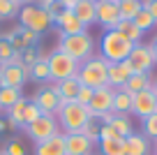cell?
Segmentation results:
<instances>
[{
  "instance_id": "e575fe53",
  "label": "cell",
  "mask_w": 157,
  "mask_h": 155,
  "mask_svg": "<svg viewBox=\"0 0 157 155\" xmlns=\"http://www.w3.org/2000/svg\"><path fill=\"white\" fill-rule=\"evenodd\" d=\"M39 116H42L39 107L35 104V102H30V100H28V104H25V111H23V127H25V125H30V123H35Z\"/></svg>"
},
{
  "instance_id": "484cf974",
  "label": "cell",
  "mask_w": 157,
  "mask_h": 155,
  "mask_svg": "<svg viewBox=\"0 0 157 155\" xmlns=\"http://www.w3.org/2000/svg\"><path fill=\"white\" fill-rule=\"evenodd\" d=\"M152 81H150V74H132V77L127 79V83H125V90L132 93V95H136V93L146 90V88H150Z\"/></svg>"
},
{
  "instance_id": "c3c4849f",
  "label": "cell",
  "mask_w": 157,
  "mask_h": 155,
  "mask_svg": "<svg viewBox=\"0 0 157 155\" xmlns=\"http://www.w3.org/2000/svg\"><path fill=\"white\" fill-rule=\"evenodd\" d=\"M152 88H155V90H157V79H155V81H152Z\"/></svg>"
},
{
  "instance_id": "e0dca14e",
  "label": "cell",
  "mask_w": 157,
  "mask_h": 155,
  "mask_svg": "<svg viewBox=\"0 0 157 155\" xmlns=\"http://www.w3.org/2000/svg\"><path fill=\"white\" fill-rule=\"evenodd\" d=\"M33 155H67L65 153V134L58 132V134L49 137V139L35 144V153Z\"/></svg>"
},
{
  "instance_id": "836d02e7",
  "label": "cell",
  "mask_w": 157,
  "mask_h": 155,
  "mask_svg": "<svg viewBox=\"0 0 157 155\" xmlns=\"http://www.w3.org/2000/svg\"><path fill=\"white\" fill-rule=\"evenodd\" d=\"M141 123H143V137L146 139H157V113L143 118Z\"/></svg>"
},
{
  "instance_id": "d590c367",
  "label": "cell",
  "mask_w": 157,
  "mask_h": 155,
  "mask_svg": "<svg viewBox=\"0 0 157 155\" xmlns=\"http://www.w3.org/2000/svg\"><path fill=\"white\" fill-rule=\"evenodd\" d=\"M5 153H7V155H25V146H23V141L12 139L10 144L5 146Z\"/></svg>"
},
{
  "instance_id": "9c48e42d",
  "label": "cell",
  "mask_w": 157,
  "mask_h": 155,
  "mask_svg": "<svg viewBox=\"0 0 157 155\" xmlns=\"http://www.w3.org/2000/svg\"><path fill=\"white\" fill-rule=\"evenodd\" d=\"M23 132L35 141V144H39V141H44V139H49V137L58 134L60 130H58V121H56V116H46V113H42L35 123L25 125Z\"/></svg>"
},
{
  "instance_id": "7a4b0ae2",
  "label": "cell",
  "mask_w": 157,
  "mask_h": 155,
  "mask_svg": "<svg viewBox=\"0 0 157 155\" xmlns=\"http://www.w3.org/2000/svg\"><path fill=\"white\" fill-rule=\"evenodd\" d=\"M132 49H134V42H129L116 28L104 30L102 39H99V56L106 63H123V60H127V56L132 54Z\"/></svg>"
},
{
  "instance_id": "d4e9b609",
  "label": "cell",
  "mask_w": 157,
  "mask_h": 155,
  "mask_svg": "<svg viewBox=\"0 0 157 155\" xmlns=\"http://www.w3.org/2000/svg\"><path fill=\"white\" fill-rule=\"evenodd\" d=\"M99 155H125V139L113 137V139H102L97 144Z\"/></svg>"
},
{
  "instance_id": "60d3db41",
  "label": "cell",
  "mask_w": 157,
  "mask_h": 155,
  "mask_svg": "<svg viewBox=\"0 0 157 155\" xmlns=\"http://www.w3.org/2000/svg\"><path fill=\"white\" fill-rule=\"evenodd\" d=\"M7 65H10V67H23V54H21V51H14L12 58L7 60Z\"/></svg>"
},
{
  "instance_id": "7402d4cb",
  "label": "cell",
  "mask_w": 157,
  "mask_h": 155,
  "mask_svg": "<svg viewBox=\"0 0 157 155\" xmlns=\"http://www.w3.org/2000/svg\"><path fill=\"white\" fill-rule=\"evenodd\" d=\"M132 100H134V95H132V93H127L125 88L113 90V111L120 113V116L132 113Z\"/></svg>"
},
{
  "instance_id": "f1b7e54d",
  "label": "cell",
  "mask_w": 157,
  "mask_h": 155,
  "mask_svg": "<svg viewBox=\"0 0 157 155\" xmlns=\"http://www.w3.org/2000/svg\"><path fill=\"white\" fill-rule=\"evenodd\" d=\"M21 90H14V88H0V111H7L12 104L21 100Z\"/></svg>"
},
{
  "instance_id": "bcb514c9",
  "label": "cell",
  "mask_w": 157,
  "mask_h": 155,
  "mask_svg": "<svg viewBox=\"0 0 157 155\" xmlns=\"http://www.w3.org/2000/svg\"><path fill=\"white\" fill-rule=\"evenodd\" d=\"M19 5H30V2H35V0H16Z\"/></svg>"
},
{
  "instance_id": "681fc988",
  "label": "cell",
  "mask_w": 157,
  "mask_h": 155,
  "mask_svg": "<svg viewBox=\"0 0 157 155\" xmlns=\"http://www.w3.org/2000/svg\"><path fill=\"white\" fill-rule=\"evenodd\" d=\"M152 150H155V155H157V139H155V148H152Z\"/></svg>"
},
{
  "instance_id": "7bdbcfd3",
  "label": "cell",
  "mask_w": 157,
  "mask_h": 155,
  "mask_svg": "<svg viewBox=\"0 0 157 155\" xmlns=\"http://www.w3.org/2000/svg\"><path fill=\"white\" fill-rule=\"evenodd\" d=\"M58 2H60V5H63V7H65V10H72V7L76 5L78 0H58Z\"/></svg>"
},
{
  "instance_id": "6da1fadb",
  "label": "cell",
  "mask_w": 157,
  "mask_h": 155,
  "mask_svg": "<svg viewBox=\"0 0 157 155\" xmlns=\"http://www.w3.org/2000/svg\"><path fill=\"white\" fill-rule=\"evenodd\" d=\"M56 121L63 134H74V132H81L83 125L88 121H93V113L88 107L78 104V102H63L56 113Z\"/></svg>"
},
{
  "instance_id": "8d00e7d4",
  "label": "cell",
  "mask_w": 157,
  "mask_h": 155,
  "mask_svg": "<svg viewBox=\"0 0 157 155\" xmlns=\"http://www.w3.org/2000/svg\"><path fill=\"white\" fill-rule=\"evenodd\" d=\"M12 54H14V49H12V44H10V39L5 37V35H0V58L5 60H10L12 58Z\"/></svg>"
},
{
  "instance_id": "cb8c5ba5",
  "label": "cell",
  "mask_w": 157,
  "mask_h": 155,
  "mask_svg": "<svg viewBox=\"0 0 157 155\" xmlns=\"http://www.w3.org/2000/svg\"><path fill=\"white\" fill-rule=\"evenodd\" d=\"M25 104H28V100H25V97H21L16 104H12V107L7 109V127H12V130L23 127V111H25Z\"/></svg>"
},
{
  "instance_id": "7dc6e473",
  "label": "cell",
  "mask_w": 157,
  "mask_h": 155,
  "mask_svg": "<svg viewBox=\"0 0 157 155\" xmlns=\"http://www.w3.org/2000/svg\"><path fill=\"white\" fill-rule=\"evenodd\" d=\"M7 67V63H5V60H2V58H0V72H2V70H5Z\"/></svg>"
},
{
  "instance_id": "2e32d148",
  "label": "cell",
  "mask_w": 157,
  "mask_h": 155,
  "mask_svg": "<svg viewBox=\"0 0 157 155\" xmlns=\"http://www.w3.org/2000/svg\"><path fill=\"white\" fill-rule=\"evenodd\" d=\"M93 150H95V146L90 144L81 132L65 134V153L67 155H95Z\"/></svg>"
},
{
  "instance_id": "ab89813d",
  "label": "cell",
  "mask_w": 157,
  "mask_h": 155,
  "mask_svg": "<svg viewBox=\"0 0 157 155\" xmlns=\"http://www.w3.org/2000/svg\"><path fill=\"white\" fill-rule=\"evenodd\" d=\"M141 5L146 12H150V16L157 21V0H141Z\"/></svg>"
},
{
  "instance_id": "4fadbf2b",
  "label": "cell",
  "mask_w": 157,
  "mask_h": 155,
  "mask_svg": "<svg viewBox=\"0 0 157 155\" xmlns=\"http://www.w3.org/2000/svg\"><path fill=\"white\" fill-rule=\"evenodd\" d=\"M88 109L93 113V121L99 118L102 113H106V111H113V88H109V86L97 88L93 93V100H90Z\"/></svg>"
},
{
  "instance_id": "ee69618b",
  "label": "cell",
  "mask_w": 157,
  "mask_h": 155,
  "mask_svg": "<svg viewBox=\"0 0 157 155\" xmlns=\"http://www.w3.org/2000/svg\"><path fill=\"white\" fill-rule=\"evenodd\" d=\"M148 46H150V51H152V56H155V60H157V37L152 39L150 44H148Z\"/></svg>"
},
{
  "instance_id": "5bb4252c",
  "label": "cell",
  "mask_w": 157,
  "mask_h": 155,
  "mask_svg": "<svg viewBox=\"0 0 157 155\" xmlns=\"http://www.w3.org/2000/svg\"><path fill=\"white\" fill-rule=\"evenodd\" d=\"M5 37L10 39L12 49H14V51H21V54H23L25 49H33L35 44L39 42V35H35L33 30L23 28V26H16V28L12 30V33H7Z\"/></svg>"
},
{
  "instance_id": "f6af8a7d",
  "label": "cell",
  "mask_w": 157,
  "mask_h": 155,
  "mask_svg": "<svg viewBox=\"0 0 157 155\" xmlns=\"http://www.w3.org/2000/svg\"><path fill=\"white\" fill-rule=\"evenodd\" d=\"M7 130V121H0V132H5Z\"/></svg>"
},
{
  "instance_id": "f907efd6",
  "label": "cell",
  "mask_w": 157,
  "mask_h": 155,
  "mask_svg": "<svg viewBox=\"0 0 157 155\" xmlns=\"http://www.w3.org/2000/svg\"><path fill=\"white\" fill-rule=\"evenodd\" d=\"M0 155H7V153H5V150H0Z\"/></svg>"
},
{
  "instance_id": "3957f363",
  "label": "cell",
  "mask_w": 157,
  "mask_h": 155,
  "mask_svg": "<svg viewBox=\"0 0 157 155\" xmlns=\"http://www.w3.org/2000/svg\"><path fill=\"white\" fill-rule=\"evenodd\" d=\"M78 83L86 88H104L109 86V63L102 58V56H93V58L83 60L78 65V74H76Z\"/></svg>"
},
{
  "instance_id": "9a60e30c",
  "label": "cell",
  "mask_w": 157,
  "mask_h": 155,
  "mask_svg": "<svg viewBox=\"0 0 157 155\" xmlns=\"http://www.w3.org/2000/svg\"><path fill=\"white\" fill-rule=\"evenodd\" d=\"M53 26H58L60 35H78V33H86V30H88L81 21L76 19V16H74L72 10H63L53 19Z\"/></svg>"
},
{
  "instance_id": "52a82bcc",
  "label": "cell",
  "mask_w": 157,
  "mask_h": 155,
  "mask_svg": "<svg viewBox=\"0 0 157 155\" xmlns=\"http://www.w3.org/2000/svg\"><path fill=\"white\" fill-rule=\"evenodd\" d=\"M30 102H35L42 113H46V116H56L58 109H60V104H63V97H60L58 88H56V81H49L46 86L37 88V93L33 95Z\"/></svg>"
},
{
  "instance_id": "8992f818",
  "label": "cell",
  "mask_w": 157,
  "mask_h": 155,
  "mask_svg": "<svg viewBox=\"0 0 157 155\" xmlns=\"http://www.w3.org/2000/svg\"><path fill=\"white\" fill-rule=\"evenodd\" d=\"M46 63H49V74L51 81H63V79H72L78 74V65L74 58H69L67 54H63L58 46L46 56Z\"/></svg>"
},
{
  "instance_id": "83f0119b",
  "label": "cell",
  "mask_w": 157,
  "mask_h": 155,
  "mask_svg": "<svg viewBox=\"0 0 157 155\" xmlns=\"http://www.w3.org/2000/svg\"><path fill=\"white\" fill-rule=\"evenodd\" d=\"M116 30H118V33H123L125 37H127L129 42H134V44H139L143 39V33L134 26V21H123V19H120V23L116 26Z\"/></svg>"
},
{
  "instance_id": "1f68e13d",
  "label": "cell",
  "mask_w": 157,
  "mask_h": 155,
  "mask_svg": "<svg viewBox=\"0 0 157 155\" xmlns=\"http://www.w3.org/2000/svg\"><path fill=\"white\" fill-rule=\"evenodd\" d=\"M132 21H134V26H136L141 33H146V30H150V28H155V26H157V21L152 19L150 12H146V10H141V12H139V14L134 16Z\"/></svg>"
},
{
  "instance_id": "d6a6232c",
  "label": "cell",
  "mask_w": 157,
  "mask_h": 155,
  "mask_svg": "<svg viewBox=\"0 0 157 155\" xmlns=\"http://www.w3.org/2000/svg\"><path fill=\"white\" fill-rule=\"evenodd\" d=\"M81 134H83L93 146H97V144H99V123L88 121V123L83 125V130H81Z\"/></svg>"
},
{
  "instance_id": "7c38bea8",
  "label": "cell",
  "mask_w": 157,
  "mask_h": 155,
  "mask_svg": "<svg viewBox=\"0 0 157 155\" xmlns=\"http://www.w3.org/2000/svg\"><path fill=\"white\" fill-rule=\"evenodd\" d=\"M30 81L28 67H10L7 65L0 72V88H14V90H23V86Z\"/></svg>"
},
{
  "instance_id": "ac0fdd59",
  "label": "cell",
  "mask_w": 157,
  "mask_h": 155,
  "mask_svg": "<svg viewBox=\"0 0 157 155\" xmlns=\"http://www.w3.org/2000/svg\"><path fill=\"white\" fill-rule=\"evenodd\" d=\"M129 77H132V70L125 60L123 63H109V88H113V90L125 88Z\"/></svg>"
},
{
  "instance_id": "8fae6325",
  "label": "cell",
  "mask_w": 157,
  "mask_h": 155,
  "mask_svg": "<svg viewBox=\"0 0 157 155\" xmlns=\"http://www.w3.org/2000/svg\"><path fill=\"white\" fill-rule=\"evenodd\" d=\"M120 0H95V10H97V23L104 26V30H113L120 23V10H118Z\"/></svg>"
},
{
  "instance_id": "44dd1931",
  "label": "cell",
  "mask_w": 157,
  "mask_h": 155,
  "mask_svg": "<svg viewBox=\"0 0 157 155\" xmlns=\"http://www.w3.org/2000/svg\"><path fill=\"white\" fill-rule=\"evenodd\" d=\"M28 74H30V81H37V83H42V86H46V83L51 81L49 63H46V56L44 54H39V60L28 67Z\"/></svg>"
},
{
  "instance_id": "5b68a950",
  "label": "cell",
  "mask_w": 157,
  "mask_h": 155,
  "mask_svg": "<svg viewBox=\"0 0 157 155\" xmlns=\"http://www.w3.org/2000/svg\"><path fill=\"white\" fill-rule=\"evenodd\" d=\"M19 21L23 28L33 30L35 35H42L46 33V30L53 26V19H51V14L46 10H42L39 5H35V2H30V5H21L19 10Z\"/></svg>"
},
{
  "instance_id": "ffe728a7",
  "label": "cell",
  "mask_w": 157,
  "mask_h": 155,
  "mask_svg": "<svg viewBox=\"0 0 157 155\" xmlns=\"http://www.w3.org/2000/svg\"><path fill=\"white\" fill-rule=\"evenodd\" d=\"M150 153V144L143 134L132 132L129 137H125V155H148Z\"/></svg>"
},
{
  "instance_id": "4dcf8cb0",
  "label": "cell",
  "mask_w": 157,
  "mask_h": 155,
  "mask_svg": "<svg viewBox=\"0 0 157 155\" xmlns=\"http://www.w3.org/2000/svg\"><path fill=\"white\" fill-rule=\"evenodd\" d=\"M19 10H21V5L16 0H0V21L16 19V16H19Z\"/></svg>"
},
{
  "instance_id": "74e56055",
  "label": "cell",
  "mask_w": 157,
  "mask_h": 155,
  "mask_svg": "<svg viewBox=\"0 0 157 155\" xmlns=\"http://www.w3.org/2000/svg\"><path fill=\"white\" fill-rule=\"evenodd\" d=\"M93 88H86V86H81L78 88V95H76V100L74 102H78V104H83V107H88L90 104V100H93Z\"/></svg>"
},
{
  "instance_id": "816d5d0a",
  "label": "cell",
  "mask_w": 157,
  "mask_h": 155,
  "mask_svg": "<svg viewBox=\"0 0 157 155\" xmlns=\"http://www.w3.org/2000/svg\"><path fill=\"white\" fill-rule=\"evenodd\" d=\"M0 113H2V111H0Z\"/></svg>"
},
{
  "instance_id": "30bf717a",
  "label": "cell",
  "mask_w": 157,
  "mask_h": 155,
  "mask_svg": "<svg viewBox=\"0 0 157 155\" xmlns=\"http://www.w3.org/2000/svg\"><path fill=\"white\" fill-rule=\"evenodd\" d=\"M132 113L136 118H141V121H143V118H148V116H152V113H157V90L152 86L134 95V100H132Z\"/></svg>"
},
{
  "instance_id": "b9f144b4",
  "label": "cell",
  "mask_w": 157,
  "mask_h": 155,
  "mask_svg": "<svg viewBox=\"0 0 157 155\" xmlns=\"http://www.w3.org/2000/svg\"><path fill=\"white\" fill-rule=\"evenodd\" d=\"M113 137H118V134L113 132L111 125H99V141L102 139H113Z\"/></svg>"
},
{
  "instance_id": "603a6c76",
  "label": "cell",
  "mask_w": 157,
  "mask_h": 155,
  "mask_svg": "<svg viewBox=\"0 0 157 155\" xmlns=\"http://www.w3.org/2000/svg\"><path fill=\"white\" fill-rule=\"evenodd\" d=\"M56 88H58L60 97H63V102H74L78 95V88H81V83H78L76 77L72 79H63V81H56Z\"/></svg>"
},
{
  "instance_id": "ba28073f",
  "label": "cell",
  "mask_w": 157,
  "mask_h": 155,
  "mask_svg": "<svg viewBox=\"0 0 157 155\" xmlns=\"http://www.w3.org/2000/svg\"><path fill=\"white\" fill-rule=\"evenodd\" d=\"M125 63L129 65L132 74H150L152 67L157 65V60H155V56H152L150 46H148V44H143V42H139V44H134L132 54L127 56V60H125Z\"/></svg>"
},
{
  "instance_id": "277c9868",
  "label": "cell",
  "mask_w": 157,
  "mask_h": 155,
  "mask_svg": "<svg viewBox=\"0 0 157 155\" xmlns=\"http://www.w3.org/2000/svg\"><path fill=\"white\" fill-rule=\"evenodd\" d=\"M58 49L63 54H67L69 58H74L76 63H83L95 56V39L90 37L88 30L78 35H60Z\"/></svg>"
},
{
  "instance_id": "f35d334b",
  "label": "cell",
  "mask_w": 157,
  "mask_h": 155,
  "mask_svg": "<svg viewBox=\"0 0 157 155\" xmlns=\"http://www.w3.org/2000/svg\"><path fill=\"white\" fill-rule=\"evenodd\" d=\"M39 54H42V51H37V49H25V51H23V65H25V67H30V65H33V63H37V60H39Z\"/></svg>"
},
{
  "instance_id": "d6986e66",
  "label": "cell",
  "mask_w": 157,
  "mask_h": 155,
  "mask_svg": "<svg viewBox=\"0 0 157 155\" xmlns=\"http://www.w3.org/2000/svg\"><path fill=\"white\" fill-rule=\"evenodd\" d=\"M74 16L88 28V26L97 23V10H95V0H78L76 5L72 7Z\"/></svg>"
},
{
  "instance_id": "f546056e",
  "label": "cell",
  "mask_w": 157,
  "mask_h": 155,
  "mask_svg": "<svg viewBox=\"0 0 157 155\" xmlns=\"http://www.w3.org/2000/svg\"><path fill=\"white\" fill-rule=\"evenodd\" d=\"M111 127H113V132H116L118 137H123V139H125V137H129V134L134 132L129 118H127V116H120V113H118V116L111 121Z\"/></svg>"
},
{
  "instance_id": "4316f807",
  "label": "cell",
  "mask_w": 157,
  "mask_h": 155,
  "mask_svg": "<svg viewBox=\"0 0 157 155\" xmlns=\"http://www.w3.org/2000/svg\"><path fill=\"white\" fill-rule=\"evenodd\" d=\"M118 10H120V19L123 21H132L139 12L143 10L141 0H120L118 2Z\"/></svg>"
}]
</instances>
